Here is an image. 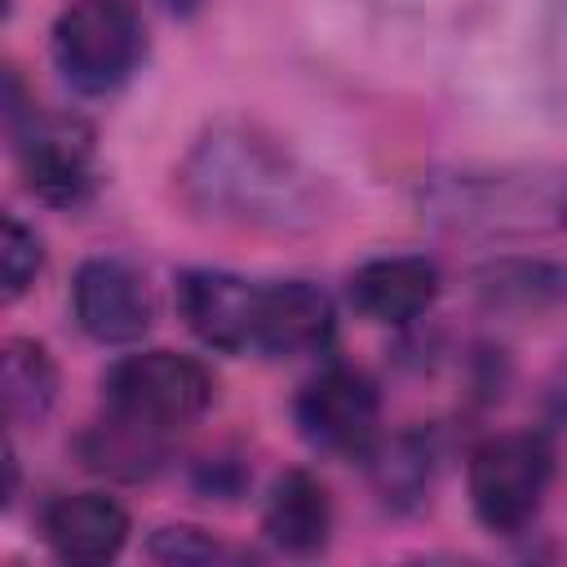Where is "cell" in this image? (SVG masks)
Masks as SVG:
<instances>
[{
  "instance_id": "7",
  "label": "cell",
  "mask_w": 567,
  "mask_h": 567,
  "mask_svg": "<svg viewBox=\"0 0 567 567\" xmlns=\"http://www.w3.org/2000/svg\"><path fill=\"white\" fill-rule=\"evenodd\" d=\"M297 430L319 452H368L377 439L381 399L377 385L354 368H323L297 394Z\"/></svg>"
},
{
  "instance_id": "17",
  "label": "cell",
  "mask_w": 567,
  "mask_h": 567,
  "mask_svg": "<svg viewBox=\"0 0 567 567\" xmlns=\"http://www.w3.org/2000/svg\"><path fill=\"white\" fill-rule=\"evenodd\" d=\"M474 292L492 310H540L567 297V270L549 261H492L474 275Z\"/></svg>"
},
{
  "instance_id": "14",
  "label": "cell",
  "mask_w": 567,
  "mask_h": 567,
  "mask_svg": "<svg viewBox=\"0 0 567 567\" xmlns=\"http://www.w3.org/2000/svg\"><path fill=\"white\" fill-rule=\"evenodd\" d=\"M168 456V430L142 425L106 408V421L80 434V461L106 478H151Z\"/></svg>"
},
{
  "instance_id": "2",
  "label": "cell",
  "mask_w": 567,
  "mask_h": 567,
  "mask_svg": "<svg viewBox=\"0 0 567 567\" xmlns=\"http://www.w3.org/2000/svg\"><path fill=\"white\" fill-rule=\"evenodd\" d=\"M421 217L461 239H532L567 230V159L461 164L421 182Z\"/></svg>"
},
{
  "instance_id": "10",
  "label": "cell",
  "mask_w": 567,
  "mask_h": 567,
  "mask_svg": "<svg viewBox=\"0 0 567 567\" xmlns=\"http://www.w3.org/2000/svg\"><path fill=\"white\" fill-rule=\"evenodd\" d=\"M337 332L332 301L323 288L306 279H284L261 288V310H257V337L252 350L266 359H301L328 350Z\"/></svg>"
},
{
  "instance_id": "8",
  "label": "cell",
  "mask_w": 567,
  "mask_h": 567,
  "mask_svg": "<svg viewBox=\"0 0 567 567\" xmlns=\"http://www.w3.org/2000/svg\"><path fill=\"white\" fill-rule=\"evenodd\" d=\"M71 297H75L80 328L102 346H128V341L146 337V328L155 319L146 279L120 257H89L75 270Z\"/></svg>"
},
{
  "instance_id": "4",
  "label": "cell",
  "mask_w": 567,
  "mask_h": 567,
  "mask_svg": "<svg viewBox=\"0 0 567 567\" xmlns=\"http://www.w3.org/2000/svg\"><path fill=\"white\" fill-rule=\"evenodd\" d=\"M554 478V447L545 434H496L470 456V505L487 532H518L536 518Z\"/></svg>"
},
{
  "instance_id": "13",
  "label": "cell",
  "mask_w": 567,
  "mask_h": 567,
  "mask_svg": "<svg viewBox=\"0 0 567 567\" xmlns=\"http://www.w3.org/2000/svg\"><path fill=\"white\" fill-rule=\"evenodd\" d=\"M261 532L275 549L292 558H310L328 545L332 536V496L310 470H284L270 483L266 509H261Z\"/></svg>"
},
{
  "instance_id": "9",
  "label": "cell",
  "mask_w": 567,
  "mask_h": 567,
  "mask_svg": "<svg viewBox=\"0 0 567 567\" xmlns=\"http://www.w3.org/2000/svg\"><path fill=\"white\" fill-rule=\"evenodd\" d=\"M177 310L208 350L244 354L257 337L261 284L230 270H186L177 279Z\"/></svg>"
},
{
  "instance_id": "3",
  "label": "cell",
  "mask_w": 567,
  "mask_h": 567,
  "mask_svg": "<svg viewBox=\"0 0 567 567\" xmlns=\"http://www.w3.org/2000/svg\"><path fill=\"white\" fill-rule=\"evenodd\" d=\"M146 53V22L133 0H75L53 22V62L84 97L115 93Z\"/></svg>"
},
{
  "instance_id": "6",
  "label": "cell",
  "mask_w": 567,
  "mask_h": 567,
  "mask_svg": "<svg viewBox=\"0 0 567 567\" xmlns=\"http://www.w3.org/2000/svg\"><path fill=\"white\" fill-rule=\"evenodd\" d=\"M18 168L35 199L75 208L93 190V133L71 115H27L18 128Z\"/></svg>"
},
{
  "instance_id": "20",
  "label": "cell",
  "mask_w": 567,
  "mask_h": 567,
  "mask_svg": "<svg viewBox=\"0 0 567 567\" xmlns=\"http://www.w3.org/2000/svg\"><path fill=\"white\" fill-rule=\"evenodd\" d=\"M164 4H168V9H177V13H190L199 0H164Z\"/></svg>"
},
{
  "instance_id": "15",
  "label": "cell",
  "mask_w": 567,
  "mask_h": 567,
  "mask_svg": "<svg viewBox=\"0 0 567 567\" xmlns=\"http://www.w3.org/2000/svg\"><path fill=\"white\" fill-rule=\"evenodd\" d=\"M0 399L9 425H35L58 399V368L40 341L13 337L0 354Z\"/></svg>"
},
{
  "instance_id": "11",
  "label": "cell",
  "mask_w": 567,
  "mask_h": 567,
  "mask_svg": "<svg viewBox=\"0 0 567 567\" xmlns=\"http://www.w3.org/2000/svg\"><path fill=\"white\" fill-rule=\"evenodd\" d=\"M439 297V266L416 252L372 257L350 275V301L372 323H412Z\"/></svg>"
},
{
  "instance_id": "5",
  "label": "cell",
  "mask_w": 567,
  "mask_h": 567,
  "mask_svg": "<svg viewBox=\"0 0 567 567\" xmlns=\"http://www.w3.org/2000/svg\"><path fill=\"white\" fill-rule=\"evenodd\" d=\"M102 394H106L111 412L173 434L208 408L213 381H208L204 363H195L190 354L142 350V354H124L120 363L106 368Z\"/></svg>"
},
{
  "instance_id": "19",
  "label": "cell",
  "mask_w": 567,
  "mask_h": 567,
  "mask_svg": "<svg viewBox=\"0 0 567 567\" xmlns=\"http://www.w3.org/2000/svg\"><path fill=\"white\" fill-rule=\"evenodd\" d=\"M146 549L155 563H213V558H221V545L204 527H190V523L159 527Z\"/></svg>"
},
{
  "instance_id": "16",
  "label": "cell",
  "mask_w": 567,
  "mask_h": 567,
  "mask_svg": "<svg viewBox=\"0 0 567 567\" xmlns=\"http://www.w3.org/2000/svg\"><path fill=\"white\" fill-rule=\"evenodd\" d=\"M368 470H372V483L381 492L385 505L394 509H408L416 505L425 492H430V478H434V447L425 434L416 430H403L377 447H368Z\"/></svg>"
},
{
  "instance_id": "18",
  "label": "cell",
  "mask_w": 567,
  "mask_h": 567,
  "mask_svg": "<svg viewBox=\"0 0 567 567\" xmlns=\"http://www.w3.org/2000/svg\"><path fill=\"white\" fill-rule=\"evenodd\" d=\"M44 266L40 235L22 226L18 217H4V244H0V275H4V301H18Z\"/></svg>"
},
{
  "instance_id": "1",
  "label": "cell",
  "mask_w": 567,
  "mask_h": 567,
  "mask_svg": "<svg viewBox=\"0 0 567 567\" xmlns=\"http://www.w3.org/2000/svg\"><path fill=\"white\" fill-rule=\"evenodd\" d=\"M177 186L186 204L213 221L297 230L319 217L310 173L257 128H213L186 155Z\"/></svg>"
},
{
  "instance_id": "12",
  "label": "cell",
  "mask_w": 567,
  "mask_h": 567,
  "mask_svg": "<svg viewBox=\"0 0 567 567\" xmlns=\"http://www.w3.org/2000/svg\"><path fill=\"white\" fill-rule=\"evenodd\" d=\"M44 540L62 563H111L128 540V514L106 492H71L49 501Z\"/></svg>"
}]
</instances>
